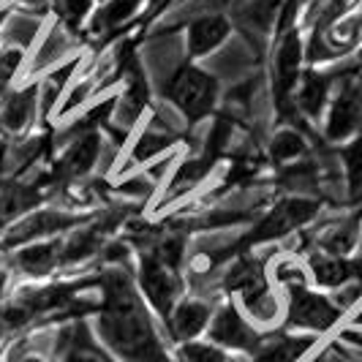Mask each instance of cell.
Returning a JSON list of instances; mask_svg holds the SVG:
<instances>
[{"instance_id":"obj_8","label":"cell","mask_w":362,"mask_h":362,"mask_svg":"<svg viewBox=\"0 0 362 362\" xmlns=\"http://www.w3.org/2000/svg\"><path fill=\"white\" fill-rule=\"evenodd\" d=\"M300 63H303V41L291 30L278 47L275 57V82H278V109L289 107V98L300 82Z\"/></svg>"},{"instance_id":"obj_1","label":"cell","mask_w":362,"mask_h":362,"mask_svg":"<svg viewBox=\"0 0 362 362\" xmlns=\"http://www.w3.org/2000/svg\"><path fill=\"white\" fill-rule=\"evenodd\" d=\"M104 344L123 362H172L163 351L142 297L123 270L104 275V308L98 316Z\"/></svg>"},{"instance_id":"obj_12","label":"cell","mask_w":362,"mask_h":362,"mask_svg":"<svg viewBox=\"0 0 362 362\" xmlns=\"http://www.w3.org/2000/svg\"><path fill=\"white\" fill-rule=\"evenodd\" d=\"M329 98V76L319 71L300 74V82L294 88V101L300 115H305L308 120H319Z\"/></svg>"},{"instance_id":"obj_14","label":"cell","mask_w":362,"mask_h":362,"mask_svg":"<svg viewBox=\"0 0 362 362\" xmlns=\"http://www.w3.org/2000/svg\"><path fill=\"white\" fill-rule=\"evenodd\" d=\"M63 262V245L57 243H30L17 254V267L28 275H49Z\"/></svg>"},{"instance_id":"obj_18","label":"cell","mask_w":362,"mask_h":362,"mask_svg":"<svg viewBox=\"0 0 362 362\" xmlns=\"http://www.w3.org/2000/svg\"><path fill=\"white\" fill-rule=\"evenodd\" d=\"M36 88L11 93L3 101V109H0V126L6 131H22L28 126L30 117H33V109H36Z\"/></svg>"},{"instance_id":"obj_21","label":"cell","mask_w":362,"mask_h":362,"mask_svg":"<svg viewBox=\"0 0 362 362\" xmlns=\"http://www.w3.org/2000/svg\"><path fill=\"white\" fill-rule=\"evenodd\" d=\"M240 297H243V305L251 310V316L259 319V322H272L278 316V303H275V297L267 289V284L251 286V289L243 291Z\"/></svg>"},{"instance_id":"obj_11","label":"cell","mask_w":362,"mask_h":362,"mask_svg":"<svg viewBox=\"0 0 362 362\" xmlns=\"http://www.w3.org/2000/svg\"><path fill=\"white\" fill-rule=\"evenodd\" d=\"M357 272H362V262H349V259L335 254L310 256V275L325 289H341Z\"/></svg>"},{"instance_id":"obj_3","label":"cell","mask_w":362,"mask_h":362,"mask_svg":"<svg viewBox=\"0 0 362 362\" xmlns=\"http://www.w3.org/2000/svg\"><path fill=\"white\" fill-rule=\"evenodd\" d=\"M139 289L145 294V300L153 305V310L169 319V313L177 305V297H180V275L177 267H169L163 264L158 256L145 254L139 262Z\"/></svg>"},{"instance_id":"obj_24","label":"cell","mask_w":362,"mask_h":362,"mask_svg":"<svg viewBox=\"0 0 362 362\" xmlns=\"http://www.w3.org/2000/svg\"><path fill=\"white\" fill-rule=\"evenodd\" d=\"M54 11L69 28H76L90 11V0H54Z\"/></svg>"},{"instance_id":"obj_23","label":"cell","mask_w":362,"mask_h":362,"mask_svg":"<svg viewBox=\"0 0 362 362\" xmlns=\"http://www.w3.org/2000/svg\"><path fill=\"white\" fill-rule=\"evenodd\" d=\"M172 142H175L172 134H166L161 128H147L145 134L139 136V142L134 145V150H131V161L142 163V161H147V158H156V156H158L161 150H166Z\"/></svg>"},{"instance_id":"obj_28","label":"cell","mask_w":362,"mask_h":362,"mask_svg":"<svg viewBox=\"0 0 362 362\" xmlns=\"http://www.w3.org/2000/svg\"><path fill=\"white\" fill-rule=\"evenodd\" d=\"M6 286H8V275H6V270H0V297H3Z\"/></svg>"},{"instance_id":"obj_26","label":"cell","mask_w":362,"mask_h":362,"mask_svg":"<svg viewBox=\"0 0 362 362\" xmlns=\"http://www.w3.org/2000/svg\"><path fill=\"white\" fill-rule=\"evenodd\" d=\"M182 360L185 362H232L221 349L207 344H185L182 346Z\"/></svg>"},{"instance_id":"obj_13","label":"cell","mask_w":362,"mask_h":362,"mask_svg":"<svg viewBox=\"0 0 362 362\" xmlns=\"http://www.w3.org/2000/svg\"><path fill=\"white\" fill-rule=\"evenodd\" d=\"M60 354L63 362H115L93 341L90 329L85 325H71L60 335Z\"/></svg>"},{"instance_id":"obj_29","label":"cell","mask_w":362,"mask_h":362,"mask_svg":"<svg viewBox=\"0 0 362 362\" xmlns=\"http://www.w3.org/2000/svg\"><path fill=\"white\" fill-rule=\"evenodd\" d=\"M169 0H150V6H153V11H158V8H163Z\"/></svg>"},{"instance_id":"obj_6","label":"cell","mask_w":362,"mask_h":362,"mask_svg":"<svg viewBox=\"0 0 362 362\" xmlns=\"http://www.w3.org/2000/svg\"><path fill=\"white\" fill-rule=\"evenodd\" d=\"M319 213V202L305 199V197H294V199H284L281 204L272 207V213L254 232V240H275L300 229L303 223H308L310 218Z\"/></svg>"},{"instance_id":"obj_22","label":"cell","mask_w":362,"mask_h":362,"mask_svg":"<svg viewBox=\"0 0 362 362\" xmlns=\"http://www.w3.org/2000/svg\"><path fill=\"white\" fill-rule=\"evenodd\" d=\"M270 153H272V158H275V161L289 163V161L300 158V156L305 153V139H303V134H300V131H294V128H284V131H278V134L272 136Z\"/></svg>"},{"instance_id":"obj_7","label":"cell","mask_w":362,"mask_h":362,"mask_svg":"<svg viewBox=\"0 0 362 362\" xmlns=\"http://www.w3.org/2000/svg\"><path fill=\"white\" fill-rule=\"evenodd\" d=\"M210 338H213V344L223 346V349H237V351H256L262 344V335L232 305L216 313V319L210 325Z\"/></svg>"},{"instance_id":"obj_16","label":"cell","mask_w":362,"mask_h":362,"mask_svg":"<svg viewBox=\"0 0 362 362\" xmlns=\"http://www.w3.org/2000/svg\"><path fill=\"white\" fill-rule=\"evenodd\" d=\"M98 150H101V139H98V134H95V131L82 134V136H79V139L66 150V156H63V161H60L63 175L76 177V175L90 172L95 158H98Z\"/></svg>"},{"instance_id":"obj_9","label":"cell","mask_w":362,"mask_h":362,"mask_svg":"<svg viewBox=\"0 0 362 362\" xmlns=\"http://www.w3.org/2000/svg\"><path fill=\"white\" fill-rule=\"evenodd\" d=\"M232 33V25L229 19L221 17V14H207V17L194 19L185 30V44H188V54L202 57V54L216 52L218 47L229 38Z\"/></svg>"},{"instance_id":"obj_19","label":"cell","mask_w":362,"mask_h":362,"mask_svg":"<svg viewBox=\"0 0 362 362\" xmlns=\"http://www.w3.org/2000/svg\"><path fill=\"white\" fill-rule=\"evenodd\" d=\"M142 3L145 0H109L107 6L95 14V19H93V30L104 33V30H115V28L126 25L128 19L142 8Z\"/></svg>"},{"instance_id":"obj_17","label":"cell","mask_w":362,"mask_h":362,"mask_svg":"<svg viewBox=\"0 0 362 362\" xmlns=\"http://www.w3.org/2000/svg\"><path fill=\"white\" fill-rule=\"evenodd\" d=\"M71 223V218L57 216V213H33L28 216L22 223L14 226V232L8 237V245H17V243H30L36 237H49L60 229H66Z\"/></svg>"},{"instance_id":"obj_27","label":"cell","mask_w":362,"mask_h":362,"mask_svg":"<svg viewBox=\"0 0 362 362\" xmlns=\"http://www.w3.org/2000/svg\"><path fill=\"white\" fill-rule=\"evenodd\" d=\"M316 362H362V349L354 351V349H344L341 344H332L316 357Z\"/></svg>"},{"instance_id":"obj_20","label":"cell","mask_w":362,"mask_h":362,"mask_svg":"<svg viewBox=\"0 0 362 362\" xmlns=\"http://www.w3.org/2000/svg\"><path fill=\"white\" fill-rule=\"evenodd\" d=\"M346 169V185L351 199H362V134H357L341 153Z\"/></svg>"},{"instance_id":"obj_4","label":"cell","mask_w":362,"mask_h":362,"mask_svg":"<svg viewBox=\"0 0 362 362\" xmlns=\"http://www.w3.org/2000/svg\"><path fill=\"white\" fill-rule=\"evenodd\" d=\"M338 319H341V308L332 300H327L325 294H316L305 286L289 289V313H286L289 327L325 332L332 325H338Z\"/></svg>"},{"instance_id":"obj_5","label":"cell","mask_w":362,"mask_h":362,"mask_svg":"<svg viewBox=\"0 0 362 362\" xmlns=\"http://www.w3.org/2000/svg\"><path fill=\"white\" fill-rule=\"evenodd\" d=\"M325 134L329 142H344L349 136L362 134V82L349 79L341 85L327 115Z\"/></svg>"},{"instance_id":"obj_25","label":"cell","mask_w":362,"mask_h":362,"mask_svg":"<svg viewBox=\"0 0 362 362\" xmlns=\"http://www.w3.org/2000/svg\"><path fill=\"white\" fill-rule=\"evenodd\" d=\"M19 66H22V49H17V47L0 49V95L6 93L8 82L17 76Z\"/></svg>"},{"instance_id":"obj_10","label":"cell","mask_w":362,"mask_h":362,"mask_svg":"<svg viewBox=\"0 0 362 362\" xmlns=\"http://www.w3.org/2000/svg\"><path fill=\"white\" fill-rule=\"evenodd\" d=\"M210 319H213L210 305H204L202 300H182L169 313L166 325H169V332H172L175 341H194L197 335L204 332Z\"/></svg>"},{"instance_id":"obj_2","label":"cell","mask_w":362,"mask_h":362,"mask_svg":"<svg viewBox=\"0 0 362 362\" xmlns=\"http://www.w3.org/2000/svg\"><path fill=\"white\" fill-rule=\"evenodd\" d=\"M169 98L191 123H197L216 107L218 82L197 66H182L169 82Z\"/></svg>"},{"instance_id":"obj_15","label":"cell","mask_w":362,"mask_h":362,"mask_svg":"<svg viewBox=\"0 0 362 362\" xmlns=\"http://www.w3.org/2000/svg\"><path fill=\"white\" fill-rule=\"evenodd\" d=\"M313 346V338H294L278 335L270 341H262L254 351V362H300V357Z\"/></svg>"}]
</instances>
